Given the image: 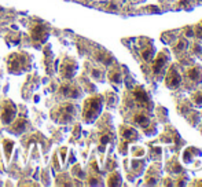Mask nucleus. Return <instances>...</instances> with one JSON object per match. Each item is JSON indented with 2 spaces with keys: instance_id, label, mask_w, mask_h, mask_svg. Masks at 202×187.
Masks as SVG:
<instances>
[{
  "instance_id": "7ed1b4c3",
  "label": "nucleus",
  "mask_w": 202,
  "mask_h": 187,
  "mask_svg": "<svg viewBox=\"0 0 202 187\" xmlns=\"http://www.w3.org/2000/svg\"><path fill=\"white\" fill-rule=\"evenodd\" d=\"M132 95H133V99H135V102H136V105L139 106L142 110L151 112L154 109L153 99L150 98V95H149L147 91L145 90V87L136 85L132 91Z\"/></svg>"
},
{
  "instance_id": "423d86ee",
  "label": "nucleus",
  "mask_w": 202,
  "mask_h": 187,
  "mask_svg": "<svg viewBox=\"0 0 202 187\" xmlns=\"http://www.w3.org/2000/svg\"><path fill=\"white\" fill-rule=\"evenodd\" d=\"M30 36H32V40L37 46L46 43L47 37L50 36V26L43 25V23H34L30 29Z\"/></svg>"
},
{
  "instance_id": "393cba45",
  "label": "nucleus",
  "mask_w": 202,
  "mask_h": 187,
  "mask_svg": "<svg viewBox=\"0 0 202 187\" xmlns=\"http://www.w3.org/2000/svg\"><path fill=\"white\" fill-rule=\"evenodd\" d=\"M187 46H188V41H187L186 39H180L177 46L175 47V48H176V51H184V50L187 48Z\"/></svg>"
},
{
  "instance_id": "7c9ffc66",
  "label": "nucleus",
  "mask_w": 202,
  "mask_h": 187,
  "mask_svg": "<svg viewBox=\"0 0 202 187\" xmlns=\"http://www.w3.org/2000/svg\"><path fill=\"white\" fill-rule=\"evenodd\" d=\"M194 35L197 36L198 39H202V26L201 25H197L194 28Z\"/></svg>"
},
{
  "instance_id": "bb28decb",
  "label": "nucleus",
  "mask_w": 202,
  "mask_h": 187,
  "mask_svg": "<svg viewBox=\"0 0 202 187\" xmlns=\"http://www.w3.org/2000/svg\"><path fill=\"white\" fill-rule=\"evenodd\" d=\"M146 182L150 186H156V185H158V176H156V175H149V176L146 177Z\"/></svg>"
},
{
  "instance_id": "c85d7f7f",
  "label": "nucleus",
  "mask_w": 202,
  "mask_h": 187,
  "mask_svg": "<svg viewBox=\"0 0 202 187\" xmlns=\"http://www.w3.org/2000/svg\"><path fill=\"white\" fill-rule=\"evenodd\" d=\"M151 154H153L154 158H160L161 154H162V150H161V147H153L151 149Z\"/></svg>"
},
{
  "instance_id": "9b49d317",
  "label": "nucleus",
  "mask_w": 202,
  "mask_h": 187,
  "mask_svg": "<svg viewBox=\"0 0 202 187\" xmlns=\"http://www.w3.org/2000/svg\"><path fill=\"white\" fill-rule=\"evenodd\" d=\"M187 77H188L192 83L200 84V83L202 81V66H200V65H194V66H191L188 70H187Z\"/></svg>"
},
{
  "instance_id": "f3484780",
  "label": "nucleus",
  "mask_w": 202,
  "mask_h": 187,
  "mask_svg": "<svg viewBox=\"0 0 202 187\" xmlns=\"http://www.w3.org/2000/svg\"><path fill=\"white\" fill-rule=\"evenodd\" d=\"M109 80L114 84H120L122 83V72L118 69V67H114L113 70L109 72Z\"/></svg>"
},
{
  "instance_id": "473e14b6",
  "label": "nucleus",
  "mask_w": 202,
  "mask_h": 187,
  "mask_svg": "<svg viewBox=\"0 0 202 187\" xmlns=\"http://www.w3.org/2000/svg\"><path fill=\"white\" fill-rule=\"evenodd\" d=\"M2 14H3V8L0 7V15H2Z\"/></svg>"
},
{
  "instance_id": "2f4dec72",
  "label": "nucleus",
  "mask_w": 202,
  "mask_h": 187,
  "mask_svg": "<svg viewBox=\"0 0 202 187\" xmlns=\"http://www.w3.org/2000/svg\"><path fill=\"white\" fill-rule=\"evenodd\" d=\"M147 11H150V13H160V10L156 7H147Z\"/></svg>"
},
{
  "instance_id": "f03ea898",
  "label": "nucleus",
  "mask_w": 202,
  "mask_h": 187,
  "mask_svg": "<svg viewBox=\"0 0 202 187\" xmlns=\"http://www.w3.org/2000/svg\"><path fill=\"white\" fill-rule=\"evenodd\" d=\"M7 67L8 72L14 75L28 72L30 69V56L23 52H14L7 58Z\"/></svg>"
},
{
  "instance_id": "412c9836",
  "label": "nucleus",
  "mask_w": 202,
  "mask_h": 187,
  "mask_svg": "<svg viewBox=\"0 0 202 187\" xmlns=\"http://www.w3.org/2000/svg\"><path fill=\"white\" fill-rule=\"evenodd\" d=\"M168 171L171 172V173H180L183 169H181L180 164L176 161V160H172V161H169V164H168Z\"/></svg>"
},
{
  "instance_id": "5701e85b",
  "label": "nucleus",
  "mask_w": 202,
  "mask_h": 187,
  "mask_svg": "<svg viewBox=\"0 0 202 187\" xmlns=\"http://www.w3.org/2000/svg\"><path fill=\"white\" fill-rule=\"evenodd\" d=\"M3 144H4L6 157H7V160H10V157H11V150H13V147H14V142L10 140V139H4V140H3Z\"/></svg>"
},
{
  "instance_id": "1a4fd4ad",
  "label": "nucleus",
  "mask_w": 202,
  "mask_h": 187,
  "mask_svg": "<svg viewBox=\"0 0 202 187\" xmlns=\"http://www.w3.org/2000/svg\"><path fill=\"white\" fill-rule=\"evenodd\" d=\"M169 61V54L168 51H161L158 52L157 56L153 59V73L154 75H160L161 70L166 66Z\"/></svg>"
},
{
  "instance_id": "4468645a",
  "label": "nucleus",
  "mask_w": 202,
  "mask_h": 187,
  "mask_svg": "<svg viewBox=\"0 0 202 187\" xmlns=\"http://www.w3.org/2000/svg\"><path fill=\"white\" fill-rule=\"evenodd\" d=\"M11 124H13V123H11ZM26 128H28V121L23 120V118H19V120H17L15 123L13 124V127L8 128V132L15 133V135H21V133L25 131Z\"/></svg>"
},
{
  "instance_id": "39448f33",
  "label": "nucleus",
  "mask_w": 202,
  "mask_h": 187,
  "mask_svg": "<svg viewBox=\"0 0 202 187\" xmlns=\"http://www.w3.org/2000/svg\"><path fill=\"white\" fill-rule=\"evenodd\" d=\"M17 117V105L13 100H4L2 105V112H0V120L2 124L10 125Z\"/></svg>"
},
{
  "instance_id": "0eeeda50",
  "label": "nucleus",
  "mask_w": 202,
  "mask_h": 187,
  "mask_svg": "<svg viewBox=\"0 0 202 187\" xmlns=\"http://www.w3.org/2000/svg\"><path fill=\"white\" fill-rule=\"evenodd\" d=\"M165 84L169 90H176V88L180 87L181 84V76L177 70V66L176 65H172L169 66L168 72H166V76H165Z\"/></svg>"
},
{
  "instance_id": "dca6fc26",
  "label": "nucleus",
  "mask_w": 202,
  "mask_h": 187,
  "mask_svg": "<svg viewBox=\"0 0 202 187\" xmlns=\"http://www.w3.org/2000/svg\"><path fill=\"white\" fill-rule=\"evenodd\" d=\"M154 54H156V50H154L153 44H147V46H145L142 48V56L146 62H153Z\"/></svg>"
},
{
  "instance_id": "c756f323",
  "label": "nucleus",
  "mask_w": 202,
  "mask_h": 187,
  "mask_svg": "<svg viewBox=\"0 0 202 187\" xmlns=\"http://www.w3.org/2000/svg\"><path fill=\"white\" fill-rule=\"evenodd\" d=\"M192 52L195 55H202V46L201 44H192Z\"/></svg>"
},
{
  "instance_id": "f257e3e1",
  "label": "nucleus",
  "mask_w": 202,
  "mask_h": 187,
  "mask_svg": "<svg viewBox=\"0 0 202 187\" xmlns=\"http://www.w3.org/2000/svg\"><path fill=\"white\" fill-rule=\"evenodd\" d=\"M102 109H103V98L95 95L91 96L84 102L83 108V120L87 124H92L96 118L101 116Z\"/></svg>"
},
{
  "instance_id": "6e6552de",
  "label": "nucleus",
  "mask_w": 202,
  "mask_h": 187,
  "mask_svg": "<svg viewBox=\"0 0 202 187\" xmlns=\"http://www.w3.org/2000/svg\"><path fill=\"white\" fill-rule=\"evenodd\" d=\"M59 94L65 98H69V99H77L81 96L83 92H81V88L78 85L73 84V83H65V84L61 85Z\"/></svg>"
},
{
  "instance_id": "cd10ccee",
  "label": "nucleus",
  "mask_w": 202,
  "mask_h": 187,
  "mask_svg": "<svg viewBox=\"0 0 202 187\" xmlns=\"http://www.w3.org/2000/svg\"><path fill=\"white\" fill-rule=\"evenodd\" d=\"M179 4H180L179 6L180 8L183 7V8H186V10H191V8H192V2H191V0H181Z\"/></svg>"
},
{
  "instance_id": "20e7f679",
  "label": "nucleus",
  "mask_w": 202,
  "mask_h": 187,
  "mask_svg": "<svg viewBox=\"0 0 202 187\" xmlns=\"http://www.w3.org/2000/svg\"><path fill=\"white\" fill-rule=\"evenodd\" d=\"M74 116H76V106L73 103H65V105L59 106L57 109V112H54L52 118L61 124H67L72 123Z\"/></svg>"
},
{
  "instance_id": "a211bd4d",
  "label": "nucleus",
  "mask_w": 202,
  "mask_h": 187,
  "mask_svg": "<svg viewBox=\"0 0 202 187\" xmlns=\"http://www.w3.org/2000/svg\"><path fill=\"white\" fill-rule=\"evenodd\" d=\"M96 58H98L99 62L107 65V66H109V65H112L113 62H114V56L112 54H109V52H106V51H101L98 55H96Z\"/></svg>"
},
{
  "instance_id": "a878e982",
  "label": "nucleus",
  "mask_w": 202,
  "mask_h": 187,
  "mask_svg": "<svg viewBox=\"0 0 202 187\" xmlns=\"http://www.w3.org/2000/svg\"><path fill=\"white\" fill-rule=\"evenodd\" d=\"M91 76H92V79H95V80H102L103 79V72H102L101 69H92Z\"/></svg>"
},
{
  "instance_id": "9d476101",
  "label": "nucleus",
  "mask_w": 202,
  "mask_h": 187,
  "mask_svg": "<svg viewBox=\"0 0 202 187\" xmlns=\"http://www.w3.org/2000/svg\"><path fill=\"white\" fill-rule=\"evenodd\" d=\"M76 72H77V63L72 58L66 59L62 63V66H61V76H62V79H72L76 75Z\"/></svg>"
},
{
  "instance_id": "f8f14e48",
  "label": "nucleus",
  "mask_w": 202,
  "mask_h": 187,
  "mask_svg": "<svg viewBox=\"0 0 202 187\" xmlns=\"http://www.w3.org/2000/svg\"><path fill=\"white\" fill-rule=\"evenodd\" d=\"M202 151L200 149H197V147H187L186 150H184L183 153V161L186 162V164H190V162H192V160L195 158V157H201Z\"/></svg>"
},
{
  "instance_id": "aec40b11",
  "label": "nucleus",
  "mask_w": 202,
  "mask_h": 187,
  "mask_svg": "<svg viewBox=\"0 0 202 187\" xmlns=\"http://www.w3.org/2000/svg\"><path fill=\"white\" fill-rule=\"evenodd\" d=\"M107 185H109V186H121L122 182H121V176H120V173H117V172H113V173L109 176Z\"/></svg>"
},
{
  "instance_id": "4be33fe9",
  "label": "nucleus",
  "mask_w": 202,
  "mask_h": 187,
  "mask_svg": "<svg viewBox=\"0 0 202 187\" xmlns=\"http://www.w3.org/2000/svg\"><path fill=\"white\" fill-rule=\"evenodd\" d=\"M112 139H113V133L112 132H103L101 135V147H99V149L103 150V146L109 144Z\"/></svg>"
},
{
  "instance_id": "2eb2a0df",
  "label": "nucleus",
  "mask_w": 202,
  "mask_h": 187,
  "mask_svg": "<svg viewBox=\"0 0 202 187\" xmlns=\"http://www.w3.org/2000/svg\"><path fill=\"white\" fill-rule=\"evenodd\" d=\"M122 139L127 142H133V140H137V138H139V133L135 128H131V127H128V128H124V131L121 133Z\"/></svg>"
},
{
  "instance_id": "6ab92c4d",
  "label": "nucleus",
  "mask_w": 202,
  "mask_h": 187,
  "mask_svg": "<svg viewBox=\"0 0 202 187\" xmlns=\"http://www.w3.org/2000/svg\"><path fill=\"white\" fill-rule=\"evenodd\" d=\"M191 102L195 108H202V90L195 91V92L191 95Z\"/></svg>"
},
{
  "instance_id": "ddd939ff",
  "label": "nucleus",
  "mask_w": 202,
  "mask_h": 187,
  "mask_svg": "<svg viewBox=\"0 0 202 187\" xmlns=\"http://www.w3.org/2000/svg\"><path fill=\"white\" fill-rule=\"evenodd\" d=\"M133 123L140 125L142 128H147V127H150V117L143 112H137L133 116Z\"/></svg>"
},
{
  "instance_id": "b1692460",
  "label": "nucleus",
  "mask_w": 202,
  "mask_h": 187,
  "mask_svg": "<svg viewBox=\"0 0 202 187\" xmlns=\"http://www.w3.org/2000/svg\"><path fill=\"white\" fill-rule=\"evenodd\" d=\"M145 165H146L145 161H140V164H139V161H137V160H133V161H132V169H135V171H136L139 175L143 172Z\"/></svg>"
}]
</instances>
